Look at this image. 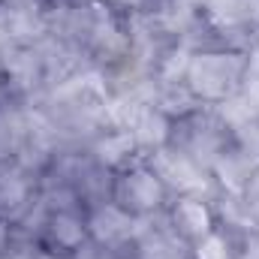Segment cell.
<instances>
[{"mask_svg":"<svg viewBox=\"0 0 259 259\" xmlns=\"http://www.w3.org/2000/svg\"><path fill=\"white\" fill-rule=\"evenodd\" d=\"M166 217L175 226V232L184 235L190 244L202 241L205 235H211L220 226L214 202L202 199V196H175L166 208Z\"/></svg>","mask_w":259,"mask_h":259,"instance_id":"ba28073f","label":"cell"},{"mask_svg":"<svg viewBox=\"0 0 259 259\" xmlns=\"http://www.w3.org/2000/svg\"><path fill=\"white\" fill-rule=\"evenodd\" d=\"M247 66V49H226V46H202L196 49L184 84L199 103L217 106L241 91Z\"/></svg>","mask_w":259,"mask_h":259,"instance_id":"6da1fadb","label":"cell"},{"mask_svg":"<svg viewBox=\"0 0 259 259\" xmlns=\"http://www.w3.org/2000/svg\"><path fill=\"white\" fill-rule=\"evenodd\" d=\"M193 259H238V238L217 226L211 235L193 244Z\"/></svg>","mask_w":259,"mask_h":259,"instance_id":"7c38bea8","label":"cell"},{"mask_svg":"<svg viewBox=\"0 0 259 259\" xmlns=\"http://www.w3.org/2000/svg\"><path fill=\"white\" fill-rule=\"evenodd\" d=\"M88 241H91V232H88L84 208H61V211H49L46 229H42V235H39V250L72 259L84 244H88Z\"/></svg>","mask_w":259,"mask_h":259,"instance_id":"8992f818","label":"cell"},{"mask_svg":"<svg viewBox=\"0 0 259 259\" xmlns=\"http://www.w3.org/2000/svg\"><path fill=\"white\" fill-rule=\"evenodd\" d=\"M39 259H69V256H58V253H46V250H42V253H39Z\"/></svg>","mask_w":259,"mask_h":259,"instance_id":"2e32d148","label":"cell"},{"mask_svg":"<svg viewBox=\"0 0 259 259\" xmlns=\"http://www.w3.org/2000/svg\"><path fill=\"white\" fill-rule=\"evenodd\" d=\"M148 166L160 175V181L166 184V190L175 196H202V199H217V184L211 178V172L205 166H199L193 157H187L184 151H178L175 145L157 148L151 154H145Z\"/></svg>","mask_w":259,"mask_h":259,"instance_id":"3957f363","label":"cell"},{"mask_svg":"<svg viewBox=\"0 0 259 259\" xmlns=\"http://www.w3.org/2000/svg\"><path fill=\"white\" fill-rule=\"evenodd\" d=\"M112 202H118L133 217H160L166 214L172 193L160 181V175L148 166V160H136L127 169L115 172L112 184Z\"/></svg>","mask_w":259,"mask_h":259,"instance_id":"7a4b0ae2","label":"cell"},{"mask_svg":"<svg viewBox=\"0 0 259 259\" xmlns=\"http://www.w3.org/2000/svg\"><path fill=\"white\" fill-rule=\"evenodd\" d=\"M247 24H250V36H253V42H259V0H253V3H250Z\"/></svg>","mask_w":259,"mask_h":259,"instance_id":"9a60e30c","label":"cell"},{"mask_svg":"<svg viewBox=\"0 0 259 259\" xmlns=\"http://www.w3.org/2000/svg\"><path fill=\"white\" fill-rule=\"evenodd\" d=\"M133 253L139 259H193V244L175 232L166 214H160L142 220V229L133 241Z\"/></svg>","mask_w":259,"mask_h":259,"instance_id":"52a82bcc","label":"cell"},{"mask_svg":"<svg viewBox=\"0 0 259 259\" xmlns=\"http://www.w3.org/2000/svg\"><path fill=\"white\" fill-rule=\"evenodd\" d=\"M172 127H175V121L166 118L157 106H145L142 115L136 118V124L130 127V133H133L139 151L142 154H151V151L166 148L172 142Z\"/></svg>","mask_w":259,"mask_h":259,"instance_id":"8fae6325","label":"cell"},{"mask_svg":"<svg viewBox=\"0 0 259 259\" xmlns=\"http://www.w3.org/2000/svg\"><path fill=\"white\" fill-rule=\"evenodd\" d=\"M39 196V178L18 163H3L0 166V217L15 223Z\"/></svg>","mask_w":259,"mask_h":259,"instance_id":"9c48e42d","label":"cell"},{"mask_svg":"<svg viewBox=\"0 0 259 259\" xmlns=\"http://www.w3.org/2000/svg\"><path fill=\"white\" fill-rule=\"evenodd\" d=\"M0 69H3V88L9 100L36 103L49 91L46 64L36 46H9L0 55Z\"/></svg>","mask_w":259,"mask_h":259,"instance_id":"277c9868","label":"cell"},{"mask_svg":"<svg viewBox=\"0 0 259 259\" xmlns=\"http://www.w3.org/2000/svg\"><path fill=\"white\" fill-rule=\"evenodd\" d=\"M238 259H259V232H247L238 238Z\"/></svg>","mask_w":259,"mask_h":259,"instance_id":"5bb4252c","label":"cell"},{"mask_svg":"<svg viewBox=\"0 0 259 259\" xmlns=\"http://www.w3.org/2000/svg\"><path fill=\"white\" fill-rule=\"evenodd\" d=\"M88 217V232H91V241L109 247V250H118L124 253L130 247L133 253V241L142 229V220L145 217H133L130 211H124L118 202H100V205H91L84 211Z\"/></svg>","mask_w":259,"mask_h":259,"instance_id":"5b68a950","label":"cell"},{"mask_svg":"<svg viewBox=\"0 0 259 259\" xmlns=\"http://www.w3.org/2000/svg\"><path fill=\"white\" fill-rule=\"evenodd\" d=\"M241 94L250 97L259 106V42L247 49V66H244V81H241Z\"/></svg>","mask_w":259,"mask_h":259,"instance_id":"4fadbf2b","label":"cell"},{"mask_svg":"<svg viewBox=\"0 0 259 259\" xmlns=\"http://www.w3.org/2000/svg\"><path fill=\"white\" fill-rule=\"evenodd\" d=\"M124 259H139V256H136V253H127V256H124Z\"/></svg>","mask_w":259,"mask_h":259,"instance_id":"e0dca14e","label":"cell"},{"mask_svg":"<svg viewBox=\"0 0 259 259\" xmlns=\"http://www.w3.org/2000/svg\"><path fill=\"white\" fill-rule=\"evenodd\" d=\"M3 3H6V0H0V6H3Z\"/></svg>","mask_w":259,"mask_h":259,"instance_id":"ac0fdd59","label":"cell"},{"mask_svg":"<svg viewBox=\"0 0 259 259\" xmlns=\"http://www.w3.org/2000/svg\"><path fill=\"white\" fill-rule=\"evenodd\" d=\"M84 151H88V157L97 166H103L109 172H121V169H127L130 163L145 157L139 151V145H136L130 130H103V133H97L84 145Z\"/></svg>","mask_w":259,"mask_h":259,"instance_id":"30bf717a","label":"cell"}]
</instances>
